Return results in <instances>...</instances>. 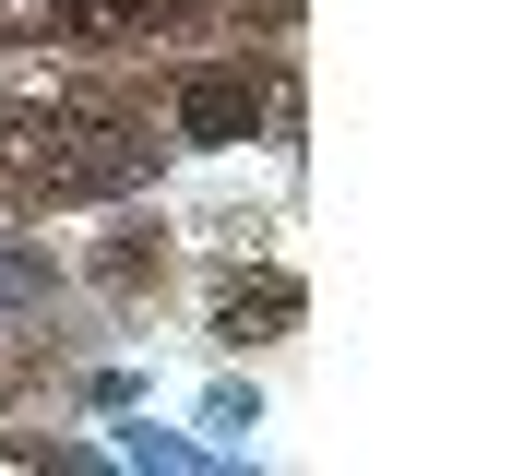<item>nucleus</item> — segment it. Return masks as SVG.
Instances as JSON below:
<instances>
[{
	"label": "nucleus",
	"mask_w": 512,
	"mask_h": 476,
	"mask_svg": "<svg viewBox=\"0 0 512 476\" xmlns=\"http://www.w3.org/2000/svg\"><path fill=\"white\" fill-rule=\"evenodd\" d=\"M179 310H191L203 357H274V346H298L310 286H298V262H286V250H191Z\"/></svg>",
	"instance_id": "obj_2"
},
{
	"label": "nucleus",
	"mask_w": 512,
	"mask_h": 476,
	"mask_svg": "<svg viewBox=\"0 0 512 476\" xmlns=\"http://www.w3.org/2000/svg\"><path fill=\"white\" fill-rule=\"evenodd\" d=\"M191 441H203L215 465H251L262 453V381H251V357H215V381H203V405H191Z\"/></svg>",
	"instance_id": "obj_3"
},
{
	"label": "nucleus",
	"mask_w": 512,
	"mask_h": 476,
	"mask_svg": "<svg viewBox=\"0 0 512 476\" xmlns=\"http://www.w3.org/2000/svg\"><path fill=\"white\" fill-rule=\"evenodd\" d=\"M72 286L120 322V346H143L179 286H191V238L167 215V191H131V203H96V238H72Z\"/></svg>",
	"instance_id": "obj_1"
},
{
	"label": "nucleus",
	"mask_w": 512,
	"mask_h": 476,
	"mask_svg": "<svg viewBox=\"0 0 512 476\" xmlns=\"http://www.w3.org/2000/svg\"><path fill=\"white\" fill-rule=\"evenodd\" d=\"M167 215H179V238H191V250H274L286 191H274V203H251V191H191V203H167Z\"/></svg>",
	"instance_id": "obj_4"
}]
</instances>
